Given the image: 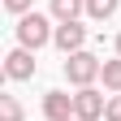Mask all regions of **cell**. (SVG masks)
<instances>
[{"mask_svg": "<svg viewBox=\"0 0 121 121\" xmlns=\"http://www.w3.org/2000/svg\"><path fill=\"white\" fill-rule=\"evenodd\" d=\"M52 35H56V26L43 17V13H22V17H17V43H22V48L39 52L43 43H52Z\"/></svg>", "mask_w": 121, "mask_h": 121, "instance_id": "6da1fadb", "label": "cell"}, {"mask_svg": "<svg viewBox=\"0 0 121 121\" xmlns=\"http://www.w3.org/2000/svg\"><path fill=\"white\" fill-rule=\"evenodd\" d=\"M104 73V60L99 56H91V52H69V60H65V78L73 82V86H91Z\"/></svg>", "mask_w": 121, "mask_h": 121, "instance_id": "7a4b0ae2", "label": "cell"}, {"mask_svg": "<svg viewBox=\"0 0 121 121\" xmlns=\"http://www.w3.org/2000/svg\"><path fill=\"white\" fill-rule=\"evenodd\" d=\"M104 108H108V99H104L95 86H78V95H73V117L78 121H99Z\"/></svg>", "mask_w": 121, "mask_h": 121, "instance_id": "3957f363", "label": "cell"}, {"mask_svg": "<svg viewBox=\"0 0 121 121\" xmlns=\"http://www.w3.org/2000/svg\"><path fill=\"white\" fill-rule=\"evenodd\" d=\"M52 43L60 52H82V43H86V26L82 22H56V35H52Z\"/></svg>", "mask_w": 121, "mask_h": 121, "instance_id": "277c9868", "label": "cell"}, {"mask_svg": "<svg viewBox=\"0 0 121 121\" xmlns=\"http://www.w3.org/2000/svg\"><path fill=\"white\" fill-rule=\"evenodd\" d=\"M4 73H9L13 82L35 78V52H30V48H13V52L4 56Z\"/></svg>", "mask_w": 121, "mask_h": 121, "instance_id": "5b68a950", "label": "cell"}, {"mask_svg": "<svg viewBox=\"0 0 121 121\" xmlns=\"http://www.w3.org/2000/svg\"><path fill=\"white\" fill-rule=\"evenodd\" d=\"M43 117L48 121H73V95L48 91V95H43Z\"/></svg>", "mask_w": 121, "mask_h": 121, "instance_id": "8992f818", "label": "cell"}, {"mask_svg": "<svg viewBox=\"0 0 121 121\" xmlns=\"http://www.w3.org/2000/svg\"><path fill=\"white\" fill-rule=\"evenodd\" d=\"M48 9H52V17H56V22H78V13L86 9V0H52Z\"/></svg>", "mask_w": 121, "mask_h": 121, "instance_id": "52a82bcc", "label": "cell"}, {"mask_svg": "<svg viewBox=\"0 0 121 121\" xmlns=\"http://www.w3.org/2000/svg\"><path fill=\"white\" fill-rule=\"evenodd\" d=\"M121 9V0H86V13L95 22H104V17H112V13Z\"/></svg>", "mask_w": 121, "mask_h": 121, "instance_id": "ba28073f", "label": "cell"}, {"mask_svg": "<svg viewBox=\"0 0 121 121\" xmlns=\"http://www.w3.org/2000/svg\"><path fill=\"white\" fill-rule=\"evenodd\" d=\"M99 78H104V86L117 95V91H121V56H117V60H104V73H99Z\"/></svg>", "mask_w": 121, "mask_h": 121, "instance_id": "9c48e42d", "label": "cell"}, {"mask_svg": "<svg viewBox=\"0 0 121 121\" xmlns=\"http://www.w3.org/2000/svg\"><path fill=\"white\" fill-rule=\"evenodd\" d=\"M0 121H22V104H17V95H0Z\"/></svg>", "mask_w": 121, "mask_h": 121, "instance_id": "30bf717a", "label": "cell"}, {"mask_svg": "<svg viewBox=\"0 0 121 121\" xmlns=\"http://www.w3.org/2000/svg\"><path fill=\"white\" fill-rule=\"evenodd\" d=\"M104 121H121V91L108 95V108H104Z\"/></svg>", "mask_w": 121, "mask_h": 121, "instance_id": "8fae6325", "label": "cell"}, {"mask_svg": "<svg viewBox=\"0 0 121 121\" xmlns=\"http://www.w3.org/2000/svg\"><path fill=\"white\" fill-rule=\"evenodd\" d=\"M30 4H35V0H4V9L17 13V17H22V13H30Z\"/></svg>", "mask_w": 121, "mask_h": 121, "instance_id": "7c38bea8", "label": "cell"}, {"mask_svg": "<svg viewBox=\"0 0 121 121\" xmlns=\"http://www.w3.org/2000/svg\"><path fill=\"white\" fill-rule=\"evenodd\" d=\"M117 56H121V35H117Z\"/></svg>", "mask_w": 121, "mask_h": 121, "instance_id": "4fadbf2b", "label": "cell"}, {"mask_svg": "<svg viewBox=\"0 0 121 121\" xmlns=\"http://www.w3.org/2000/svg\"><path fill=\"white\" fill-rule=\"evenodd\" d=\"M73 121H78V117H73Z\"/></svg>", "mask_w": 121, "mask_h": 121, "instance_id": "5bb4252c", "label": "cell"}]
</instances>
